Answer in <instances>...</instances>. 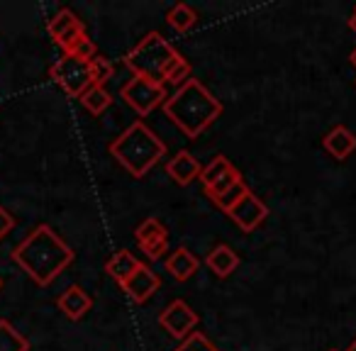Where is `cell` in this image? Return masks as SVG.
I'll list each match as a JSON object with an SVG mask.
<instances>
[{
  "mask_svg": "<svg viewBox=\"0 0 356 351\" xmlns=\"http://www.w3.org/2000/svg\"><path fill=\"white\" fill-rule=\"evenodd\" d=\"M74 249L49 227V225H37L15 249H13V261L37 283V286H49L66 266L74 263Z\"/></svg>",
  "mask_w": 356,
  "mask_h": 351,
  "instance_id": "obj_1",
  "label": "cell"
},
{
  "mask_svg": "<svg viewBox=\"0 0 356 351\" xmlns=\"http://www.w3.org/2000/svg\"><path fill=\"white\" fill-rule=\"evenodd\" d=\"M163 115L188 139H195L222 115V103L200 83L188 79L163 103Z\"/></svg>",
  "mask_w": 356,
  "mask_h": 351,
  "instance_id": "obj_2",
  "label": "cell"
},
{
  "mask_svg": "<svg viewBox=\"0 0 356 351\" xmlns=\"http://www.w3.org/2000/svg\"><path fill=\"white\" fill-rule=\"evenodd\" d=\"M108 149L134 179H144L161 156H166V144L142 120H134L115 142H110Z\"/></svg>",
  "mask_w": 356,
  "mask_h": 351,
  "instance_id": "obj_3",
  "label": "cell"
},
{
  "mask_svg": "<svg viewBox=\"0 0 356 351\" xmlns=\"http://www.w3.org/2000/svg\"><path fill=\"white\" fill-rule=\"evenodd\" d=\"M124 64L134 76H144L156 83H168L171 74L178 66H184L186 59L159 32H149L132 51H127Z\"/></svg>",
  "mask_w": 356,
  "mask_h": 351,
  "instance_id": "obj_4",
  "label": "cell"
},
{
  "mask_svg": "<svg viewBox=\"0 0 356 351\" xmlns=\"http://www.w3.org/2000/svg\"><path fill=\"white\" fill-rule=\"evenodd\" d=\"M49 79L54 81L69 98H81V95L93 85L88 61L76 59V56H69V54H64L61 59H56V64H51Z\"/></svg>",
  "mask_w": 356,
  "mask_h": 351,
  "instance_id": "obj_5",
  "label": "cell"
},
{
  "mask_svg": "<svg viewBox=\"0 0 356 351\" xmlns=\"http://www.w3.org/2000/svg\"><path fill=\"white\" fill-rule=\"evenodd\" d=\"M120 98H122L139 117H147L159 105L166 103V88H163V83H156V81H152V79L132 76V79L120 88Z\"/></svg>",
  "mask_w": 356,
  "mask_h": 351,
  "instance_id": "obj_6",
  "label": "cell"
},
{
  "mask_svg": "<svg viewBox=\"0 0 356 351\" xmlns=\"http://www.w3.org/2000/svg\"><path fill=\"white\" fill-rule=\"evenodd\" d=\"M198 320H200L198 312H195L186 300H173L171 305L159 315V325H161L168 334L176 336V339H181V341L188 339V336L193 334L195 327H198Z\"/></svg>",
  "mask_w": 356,
  "mask_h": 351,
  "instance_id": "obj_7",
  "label": "cell"
},
{
  "mask_svg": "<svg viewBox=\"0 0 356 351\" xmlns=\"http://www.w3.org/2000/svg\"><path fill=\"white\" fill-rule=\"evenodd\" d=\"M47 32H49L51 42H54L56 47L66 49L71 42H76L81 35H86V25L74 10H69V8H61V10L56 13L49 22H47Z\"/></svg>",
  "mask_w": 356,
  "mask_h": 351,
  "instance_id": "obj_8",
  "label": "cell"
},
{
  "mask_svg": "<svg viewBox=\"0 0 356 351\" xmlns=\"http://www.w3.org/2000/svg\"><path fill=\"white\" fill-rule=\"evenodd\" d=\"M229 220H232L234 225H237L242 232H254V229L259 227V225L264 222V220L268 218V208L261 203V200L257 198V195L249 190L247 195H244L242 200H239L237 205H234L232 210H229Z\"/></svg>",
  "mask_w": 356,
  "mask_h": 351,
  "instance_id": "obj_9",
  "label": "cell"
},
{
  "mask_svg": "<svg viewBox=\"0 0 356 351\" xmlns=\"http://www.w3.org/2000/svg\"><path fill=\"white\" fill-rule=\"evenodd\" d=\"M159 286H161V278H159L147 263H139L137 271H134L120 288H122L137 305H142V302H147L149 297L159 291Z\"/></svg>",
  "mask_w": 356,
  "mask_h": 351,
  "instance_id": "obj_10",
  "label": "cell"
},
{
  "mask_svg": "<svg viewBox=\"0 0 356 351\" xmlns=\"http://www.w3.org/2000/svg\"><path fill=\"white\" fill-rule=\"evenodd\" d=\"M166 173L171 176V181H176L178 186H188V183H193L195 179H200L203 166H200V161L193 156V154L186 152V149H181L176 156L168 158Z\"/></svg>",
  "mask_w": 356,
  "mask_h": 351,
  "instance_id": "obj_11",
  "label": "cell"
},
{
  "mask_svg": "<svg viewBox=\"0 0 356 351\" xmlns=\"http://www.w3.org/2000/svg\"><path fill=\"white\" fill-rule=\"evenodd\" d=\"M322 147H325V152L330 154V156H334L337 161H344L356 149V134L351 132L349 127H344V124H337V127H332L330 132L325 134Z\"/></svg>",
  "mask_w": 356,
  "mask_h": 351,
  "instance_id": "obj_12",
  "label": "cell"
},
{
  "mask_svg": "<svg viewBox=\"0 0 356 351\" xmlns=\"http://www.w3.org/2000/svg\"><path fill=\"white\" fill-rule=\"evenodd\" d=\"M200 261L195 259V254L188 247H178L173 249V254H168L166 259V271L171 273L176 281H188L198 273Z\"/></svg>",
  "mask_w": 356,
  "mask_h": 351,
  "instance_id": "obj_13",
  "label": "cell"
},
{
  "mask_svg": "<svg viewBox=\"0 0 356 351\" xmlns=\"http://www.w3.org/2000/svg\"><path fill=\"white\" fill-rule=\"evenodd\" d=\"M56 305H59V310L64 312L69 320H81V317L90 310L93 300H90V295L83 291V288L71 286V288H66V291L61 293L59 300H56Z\"/></svg>",
  "mask_w": 356,
  "mask_h": 351,
  "instance_id": "obj_14",
  "label": "cell"
},
{
  "mask_svg": "<svg viewBox=\"0 0 356 351\" xmlns=\"http://www.w3.org/2000/svg\"><path fill=\"white\" fill-rule=\"evenodd\" d=\"M205 266L215 273L218 278H227L234 273V268L239 266V254L227 244H218L213 252L205 256Z\"/></svg>",
  "mask_w": 356,
  "mask_h": 351,
  "instance_id": "obj_15",
  "label": "cell"
},
{
  "mask_svg": "<svg viewBox=\"0 0 356 351\" xmlns=\"http://www.w3.org/2000/svg\"><path fill=\"white\" fill-rule=\"evenodd\" d=\"M139 263H142V261H139L132 252H127V249H118V252H115L113 256L105 261V273H108L113 281H118L120 286H122V283L127 281L134 271H137Z\"/></svg>",
  "mask_w": 356,
  "mask_h": 351,
  "instance_id": "obj_16",
  "label": "cell"
},
{
  "mask_svg": "<svg viewBox=\"0 0 356 351\" xmlns=\"http://www.w3.org/2000/svg\"><path fill=\"white\" fill-rule=\"evenodd\" d=\"M166 22L171 30H176L178 35H186V32H191L195 27V22H198V15H195V10L191 6H186V3H178V6H173L171 10L166 13Z\"/></svg>",
  "mask_w": 356,
  "mask_h": 351,
  "instance_id": "obj_17",
  "label": "cell"
},
{
  "mask_svg": "<svg viewBox=\"0 0 356 351\" xmlns=\"http://www.w3.org/2000/svg\"><path fill=\"white\" fill-rule=\"evenodd\" d=\"M81 103H83V108L88 110L90 115H100L105 113V110L113 105V95L105 90V85H90L88 90H86L83 95H81Z\"/></svg>",
  "mask_w": 356,
  "mask_h": 351,
  "instance_id": "obj_18",
  "label": "cell"
},
{
  "mask_svg": "<svg viewBox=\"0 0 356 351\" xmlns=\"http://www.w3.org/2000/svg\"><path fill=\"white\" fill-rule=\"evenodd\" d=\"M0 351H30V341L8 320H0Z\"/></svg>",
  "mask_w": 356,
  "mask_h": 351,
  "instance_id": "obj_19",
  "label": "cell"
},
{
  "mask_svg": "<svg viewBox=\"0 0 356 351\" xmlns=\"http://www.w3.org/2000/svg\"><path fill=\"white\" fill-rule=\"evenodd\" d=\"M134 237H137L139 247H142V244H152V242H159V239H168V232H166V227H163L161 220L147 218L137 225Z\"/></svg>",
  "mask_w": 356,
  "mask_h": 351,
  "instance_id": "obj_20",
  "label": "cell"
},
{
  "mask_svg": "<svg viewBox=\"0 0 356 351\" xmlns=\"http://www.w3.org/2000/svg\"><path fill=\"white\" fill-rule=\"evenodd\" d=\"M232 163H229L227 156H222V154H218V156L213 158V161L208 163V166H203V173H200V183H203V188H210V186H215L220 179H222L225 173L232 171Z\"/></svg>",
  "mask_w": 356,
  "mask_h": 351,
  "instance_id": "obj_21",
  "label": "cell"
},
{
  "mask_svg": "<svg viewBox=\"0 0 356 351\" xmlns=\"http://www.w3.org/2000/svg\"><path fill=\"white\" fill-rule=\"evenodd\" d=\"M64 54L76 56V59H83V61H93L95 56H98V51H95V42L90 40L88 35H81L79 40L71 42V44L66 47Z\"/></svg>",
  "mask_w": 356,
  "mask_h": 351,
  "instance_id": "obj_22",
  "label": "cell"
},
{
  "mask_svg": "<svg viewBox=\"0 0 356 351\" xmlns=\"http://www.w3.org/2000/svg\"><path fill=\"white\" fill-rule=\"evenodd\" d=\"M88 64H90V79H93V85H105L115 76L113 61L105 59V56H95V59L88 61Z\"/></svg>",
  "mask_w": 356,
  "mask_h": 351,
  "instance_id": "obj_23",
  "label": "cell"
},
{
  "mask_svg": "<svg viewBox=\"0 0 356 351\" xmlns=\"http://www.w3.org/2000/svg\"><path fill=\"white\" fill-rule=\"evenodd\" d=\"M247 193H249V186L242 181V183H237V186H234V188H229L227 193H222V195H220V198H215L213 203L218 205V208L222 210V213H229V210H232L234 205H237L239 200H242Z\"/></svg>",
  "mask_w": 356,
  "mask_h": 351,
  "instance_id": "obj_24",
  "label": "cell"
},
{
  "mask_svg": "<svg viewBox=\"0 0 356 351\" xmlns=\"http://www.w3.org/2000/svg\"><path fill=\"white\" fill-rule=\"evenodd\" d=\"M242 181H244V179H242V173H239L237 168H232V171L225 173L222 179H220L215 186H210V188H205V193L210 195V200H215V198H220V195H222V193H227L229 188H234V186H237V183H242Z\"/></svg>",
  "mask_w": 356,
  "mask_h": 351,
  "instance_id": "obj_25",
  "label": "cell"
},
{
  "mask_svg": "<svg viewBox=\"0 0 356 351\" xmlns=\"http://www.w3.org/2000/svg\"><path fill=\"white\" fill-rule=\"evenodd\" d=\"M173 351H220V349L203 334V332H193L188 339L181 341Z\"/></svg>",
  "mask_w": 356,
  "mask_h": 351,
  "instance_id": "obj_26",
  "label": "cell"
},
{
  "mask_svg": "<svg viewBox=\"0 0 356 351\" xmlns=\"http://www.w3.org/2000/svg\"><path fill=\"white\" fill-rule=\"evenodd\" d=\"M144 254H147V259H152V261H156V259H161L163 254H166L168 249V239H159V242H152V244H142Z\"/></svg>",
  "mask_w": 356,
  "mask_h": 351,
  "instance_id": "obj_27",
  "label": "cell"
},
{
  "mask_svg": "<svg viewBox=\"0 0 356 351\" xmlns=\"http://www.w3.org/2000/svg\"><path fill=\"white\" fill-rule=\"evenodd\" d=\"M13 227H15V218H13V215L8 213L3 205H0V239L6 237V234L10 232Z\"/></svg>",
  "mask_w": 356,
  "mask_h": 351,
  "instance_id": "obj_28",
  "label": "cell"
},
{
  "mask_svg": "<svg viewBox=\"0 0 356 351\" xmlns=\"http://www.w3.org/2000/svg\"><path fill=\"white\" fill-rule=\"evenodd\" d=\"M349 27L356 32V8H354V15H351V20H349Z\"/></svg>",
  "mask_w": 356,
  "mask_h": 351,
  "instance_id": "obj_29",
  "label": "cell"
},
{
  "mask_svg": "<svg viewBox=\"0 0 356 351\" xmlns=\"http://www.w3.org/2000/svg\"><path fill=\"white\" fill-rule=\"evenodd\" d=\"M349 61H351V66H356V49L351 51V56H349Z\"/></svg>",
  "mask_w": 356,
  "mask_h": 351,
  "instance_id": "obj_30",
  "label": "cell"
},
{
  "mask_svg": "<svg viewBox=\"0 0 356 351\" xmlns=\"http://www.w3.org/2000/svg\"><path fill=\"white\" fill-rule=\"evenodd\" d=\"M346 351H356V339L351 341V344H349V349H346Z\"/></svg>",
  "mask_w": 356,
  "mask_h": 351,
  "instance_id": "obj_31",
  "label": "cell"
},
{
  "mask_svg": "<svg viewBox=\"0 0 356 351\" xmlns=\"http://www.w3.org/2000/svg\"><path fill=\"white\" fill-rule=\"evenodd\" d=\"M0 291H3V278H0Z\"/></svg>",
  "mask_w": 356,
  "mask_h": 351,
  "instance_id": "obj_32",
  "label": "cell"
},
{
  "mask_svg": "<svg viewBox=\"0 0 356 351\" xmlns=\"http://www.w3.org/2000/svg\"><path fill=\"white\" fill-rule=\"evenodd\" d=\"M330 351H339V349H330Z\"/></svg>",
  "mask_w": 356,
  "mask_h": 351,
  "instance_id": "obj_33",
  "label": "cell"
}]
</instances>
